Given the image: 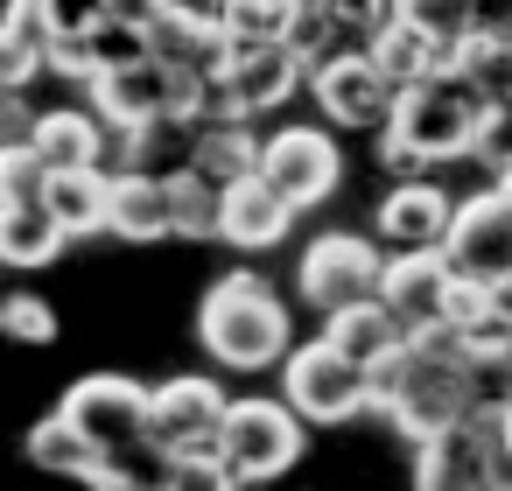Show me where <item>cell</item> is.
Returning <instances> with one entry per match:
<instances>
[{
    "instance_id": "cell-21",
    "label": "cell",
    "mask_w": 512,
    "mask_h": 491,
    "mask_svg": "<svg viewBox=\"0 0 512 491\" xmlns=\"http://www.w3.org/2000/svg\"><path fill=\"white\" fill-rule=\"evenodd\" d=\"M365 50H372V57H379V71H386V78H393V85H400V92H407V85H421V78H435V71H449V64H456V50H449V43H435V36H428V29H421V22H407V15H400V8H393V15H386V22H379V36H372V43H365Z\"/></svg>"
},
{
    "instance_id": "cell-17",
    "label": "cell",
    "mask_w": 512,
    "mask_h": 491,
    "mask_svg": "<svg viewBox=\"0 0 512 491\" xmlns=\"http://www.w3.org/2000/svg\"><path fill=\"white\" fill-rule=\"evenodd\" d=\"M295 204L253 169V176H239V183H225V246H239V253H267V246H281L288 232H295Z\"/></svg>"
},
{
    "instance_id": "cell-22",
    "label": "cell",
    "mask_w": 512,
    "mask_h": 491,
    "mask_svg": "<svg viewBox=\"0 0 512 491\" xmlns=\"http://www.w3.org/2000/svg\"><path fill=\"white\" fill-rule=\"evenodd\" d=\"M43 204L85 239V232H113V169L92 162V169H50L43 183Z\"/></svg>"
},
{
    "instance_id": "cell-12",
    "label": "cell",
    "mask_w": 512,
    "mask_h": 491,
    "mask_svg": "<svg viewBox=\"0 0 512 491\" xmlns=\"http://www.w3.org/2000/svg\"><path fill=\"white\" fill-rule=\"evenodd\" d=\"M29 463H36V470H57V477H85V484H99V491H127V484H134V463L106 456L64 407L29 428Z\"/></svg>"
},
{
    "instance_id": "cell-30",
    "label": "cell",
    "mask_w": 512,
    "mask_h": 491,
    "mask_svg": "<svg viewBox=\"0 0 512 491\" xmlns=\"http://www.w3.org/2000/svg\"><path fill=\"white\" fill-rule=\"evenodd\" d=\"M43 15H50V36H85L113 15V0H43Z\"/></svg>"
},
{
    "instance_id": "cell-31",
    "label": "cell",
    "mask_w": 512,
    "mask_h": 491,
    "mask_svg": "<svg viewBox=\"0 0 512 491\" xmlns=\"http://www.w3.org/2000/svg\"><path fill=\"white\" fill-rule=\"evenodd\" d=\"M491 183H498V190H512V162H505V169H498V176H491Z\"/></svg>"
},
{
    "instance_id": "cell-23",
    "label": "cell",
    "mask_w": 512,
    "mask_h": 491,
    "mask_svg": "<svg viewBox=\"0 0 512 491\" xmlns=\"http://www.w3.org/2000/svg\"><path fill=\"white\" fill-rule=\"evenodd\" d=\"M36 71H50V15H43V0H8V22H0V85L29 92Z\"/></svg>"
},
{
    "instance_id": "cell-13",
    "label": "cell",
    "mask_w": 512,
    "mask_h": 491,
    "mask_svg": "<svg viewBox=\"0 0 512 491\" xmlns=\"http://www.w3.org/2000/svg\"><path fill=\"white\" fill-rule=\"evenodd\" d=\"M379 239L386 246H449V225H456V204L435 176H393L379 211H372Z\"/></svg>"
},
{
    "instance_id": "cell-10",
    "label": "cell",
    "mask_w": 512,
    "mask_h": 491,
    "mask_svg": "<svg viewBox=\"0 0 512 491\" xmlns=\"http://www.w3.org/2000/svg\"><path fill=\"white\" fill-rule=\"evenodd\" d=\"M260 176L295 204V211H316L344 190V155H337V134L330 127H274L260 141Z\"/></svg>"
},
{
    "instance_id": "cell-16",
    "label": "cell",
    "mask_w": 512,
    "mask_h": 491,
    "mask_svg": "<svg viewBox=\"0 0 512 491\" xmlns=\"http://www.w3.org/2000/svg\"><path fill=\"white\" fill-rule=\"evenodd\" d=\"M113 239H127V246L176 239V190H169V169H113Z\"/></svg>"
},
{
    "instance_id": "cell-19",
    "label": "cell",
    "mask_w": 512,
    "mask_h": 491,
    "mask_svg": "<svg viewBox=\"0 0 512 491\" xmlns=\"http://www.w3.org/2000/svg\"><path fill=\"white\" fill-rule=\"evenodd\" d=\"M29 141L50 155V169H92V162H106L113 127H106L99 106H43L36 127H29Z\"/></svg>"
},
{
    "instance_id": "cell-27",
    "label": "cell",
    "mask_w": 512,
    "mask_h": 491,
    "mask_svg": "<svg viewBox=\"0 0 512 491\" xmlns=\"http://www.w3.org/2000/svg\"><path fill=\"white\" fill-rule=\"evenodd\" d=\"M393 8L407 15V22H421L435 43H449V50H463V36L477 29V0H393Z\"/></svg>"
},
{
    "instance_id": "cell-2",
    "label": "cell",
    "mask_w": 512,
    "mask_h": 491,
    "mask_svg": "<svg viewBox=\"0 0 512 491\" xmlns=\"http://www.w3.org/2000/svg\"><path fill=\"white\" fill-rule=\"evenodd\" d=\"M197 344L211 351V365L225 372H274L295 351V309L281 302V288L253 267H232L225 281L204 288L197 302Z\"/></svg>"
},
{
    "instance_id": "cell-24",
    "label": "cell",
    "mask_w": 512,
    "mask_h": 491,
    "mask_svg": "<svg viewBox=\"0 0 512 491\" xmlns=\"http://www.w3.org/2000/svg\"><path fill=\"white\" fill-rule=\"evenodd\" d=\"M260 127L253 120H197L190 134V169H204L211 183H239L260 169Z\"/></svg>"
},
{
    "instance_id": "cell-26",
    "label": "cell",
    "mask_w": 512,
    "mask_h": 491,
    "mask_svg": "<svg viewBox=\"0 0 512 491\" xmlns=\"http://www.w3.org/2000/svg\"><path fill=\"white\" fill-rule=\"evenodd\" d=\"M302 22V0H225V29L239 43H274V36H295Z\"/></svg>"
},
{
    "instance_id": "cell-11",
    "label": "cell",
    "mask_w": 512,
    "mask_h": 491,
    "mask_svg": "<svg viewBox=\"0 0 512 491\" xmlns=\"http://www.w3.org/2000/svg\"><path fill=\"white\" fill-rule=\"evenodd\" d=\"M449 260H456L463 274H484V281H505V274H512V190L484 183L477 197L456 204Z\"/></svg>"
},
{
    "instance_id": "cell-25",
    "label": "cell",
    "mask_w": 512,
    "mask_h": 491,
    "mask_svg": "<svg viewBox=\"0 0 512 491\" xmlns=\"http://www.w3.org/2000/svg\"><path fill=\"white\" fill-rule=\"evenodd\" d=\"M176 190V239H225V183H211L204 169H169Z\"/></svg>"
},
{
    "instance_id": "cell-28",
    "label": "cell",
    "mask_w": 512,
    "mask_h": 491,
    "mask_svg": "<svg viewBox=\"0 0 512 491\" xmlns=\"http://www.w3.org/2000/svg\"><path fill=\"white\" fill-rule=\"evenodd\" d=\"M0 330H8L15 344H50L57 337V309L43 302V295H8V302H0Z\"/></svg>"
},
{
    "instance_id": "cell-4",
    "label": "cell",
    "mask_w": 512,
    "mask_h": 491,
    "mask_svg": "<svg viewBox=\"0 0 512 491\" xmlns=\"http://www.w3.org/2000/svg\"><path fill=\"white\" fill-rule=\"evenodd\" d=\"M204 85L211 71H190V64H169V57H134V64H113L85 85V99L106 113V127H141V120H190L204 113Z\"/></svg>"
},
{
    "instance_id": "cell-18",
    "label": "cell",
    "mask_w": 512,
    "mask_h": 491,
    "mask_svg": "<svg viewBox=\"0 0 512 491\" xmlns=\"http://www.w3.org/2000/svg\"><path fill=\"white\" fill-rule=\"evenodd\" d=\"M78 232L43 197H0V260L8 267H57V253Z\"/></svg>"
},
{
    "instance_id": "cell-1",
    "label": "cell",
    "mask_w": 512,
    "mask_h": 491,
    "mask_svg": "<svg viewBox=\"0 0 512 491\" xmlns=\"http://www.w3.org/2000/svg\"><path fill=\"white\" fill-rule=\"evenodd\" d=\"M477 407V351L456 323H421L393 358L372 365V414L414 449Z\"/></svg>"
},
{
    "instance_id": "cell-7",
    "label": "cell",
    "mask_w": 512,
    "mask_h": 491,
    "mask_svg": "<svg viewBox=\"0 0 512 491\" xmlns=\"http://www.w3.org/2000/svg\"><path fill=\"white\" fill-rule=\"evenodd\" d=\"M106 456H148L155 463V386L127 379V372H85L64 400H57Z\"/></svg>"
},
{
    "instance_id": "cell-15",
    "label": "cell",
    "mask_w": 512,
    "mask_h": 491,
    "mask_svg": "<svg viewBox=\"0 0 512 491\" xmlns=\"http://www.w3.org/2000/svg\"><path fill=\"white\" fill-rule=\"evenodd\" d=\"M449 281H456L449 246H386V281H379V295H386L414 330H421V323H442Z\"/></svg>"
},
{
    "instance_id": "cell-9",
    "label": "cell",
    "mask_w": 512,
    "mask_h": 491,
    "mask_svg": "<svg viewBox=\"0 0 512 491\" xmlns=\"http://www.w3.org/2000/svg\"><path fill=\"white\" fill-rule=\"evenodd\" d=\"M379 281H386V239H365V232H316L295 260V295L316 316L379 295Z\"/></svg>"
},
{
    "instance_id": "cell-3",
    "label": "cell",
    "mask_w": 512,
    "mask_h": 491,
    "mask_svg": "<svg viewBox=\"0 0 512 491\" xmlns=\"http://www.w3.org/2000/svg\"><path fill=\"white\" fill-rule=\"evenodd\" d=\"M491 106H498V99H491L470 71L449 64V71H435V78H421V85L400 92L386 134H400L428 169L470 162V155H477V134H484V120H491Z\"/></svg>"
},
{
    "instance_id": "cell-5",
    "label": "cell",
    "mask_w": 512,
    "mask_h": 491,
    "mask_svg": "<svg viewBox=\"0 0 512 491\" xmlns=\"http://www.w3.org/2000/svg\"><path fill=\"white\" fill-rule=\"evenodd\" d=\"M309 449V414L281 393H246L225 414V477L232 484H267L281 470H295Z\"/></svg>"
},
{
    "instance_id": "cell-29",
    "label": "cell",
    "mask_w": 512,
    "mask_h": 491,
    "mask_svg": "<svg viewBox=\"0 0 512 491\" xmlns=\"http://www.w3.org/2000/svg\"><path fill=\"white\" fill-rule=\"evenodd\" d=\"M316 8L330 15L337 43H372V36H379V22L393 15V0H316Z\"/></svg>"
},
{
    "instance_id": "cell-14",
    "label": "cell",
    "mask_w": 512,
    "mask_h": 491,
    "mask_svg": "<svg viewBox=\"0 0 512 491\" xmlns=\"http://www.w3.org/2000/svg\"><path fill=\"white\" fill-rule=\"evenodd\" d=\"M414 477L428 491H491V435L477 414L435 428L428 442H414Z\"/></svg>"
},
{
    "instance_id": "cell-8",
    "label": "cell",
    "mask_w": 512,
    "mask_h": 491,
    "mask_svg": "<svg viewBox=\"0 0 512 491\" xmlns=\"http://www.w3.org/2000/svg\"><path fill=\"white\" fill-rule=\"evenodd\" d=\"M309 99L337 134H379L400 106V85L379 71V57L365 43H344V50L309 64Z\"/></svg>"
},
{
    "instance_id": "cell-20",
    "label": "cell",
    "mask_w": 512,
    "mask_h": 491,
    "mask_svg": "<svg viewBox=\"0 0 512 491\" xmlns=\"http://www.w3.org/2000/svg\"><path fill=\"white\" fill-rule=\"evenodd\" d=\"M323 337L330 344H344L351 358H365V365H379V358H393L407 337H414V323L386 302V295H365V302H344V309H330L323 316Z\"/></svg>"
},
{
    "instance_id": "cell-6",
    "label": "cell",
    "mask_w": 512,
    "mask_h": 491,
    "mask_svg": "<svg viewBox=\"0 0 512 491\" xmlns=\"http://www.w3.org/2000/svg\"><path fill=\"white\" fill-rule=\"evenodd\" d=\"M281 393L309 414V428H337V421L372 414V365L316 330L309 344H295L281 358Z\"/></svg>"
}]
</instances>
